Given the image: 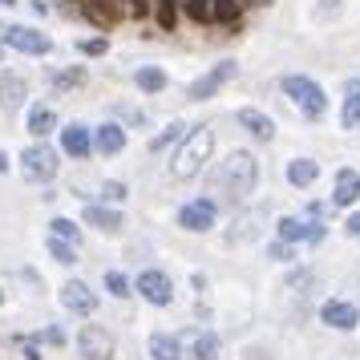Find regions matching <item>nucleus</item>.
Instances as JSON below:
<instances>
[{"mask_svg":"<svg viewBox=\"0 0 360 360\" xmlns=\"http://www.w3.org/2000/svg\"><path fill=\"white\" fill-rule=\"evenodd\" d=\"M255 182H259V162L247 154V150H235L227 154L219 170H214V191L227 198V202H243L251 191H255Z\"/></svg>","mask_w":360,"mask_h":360,"instance_id":"f257e3e1","label":"nucleus"},{"mask_svg":"<svg viewBox=\"0 0 360 360\" xmlns=\"http://www.w3.org/2000/svg\"><path fill=\"white\" fill-rule=\"evenodd\" d=\"M211 146H214V134L207 130V126L182 134V146H179V154H174L170 170H174L179 179H195L198 170L207 166V158H211Z\"/></svg>","mask_w":360,"mask_h":360,"instance_id":"f03ea898","label":"nucleus"},{"mask_svg":"<svg viewBox=\"0 0 360 360\" xmlns=\"http://www.w3.org/2000/svg\"><path fill=\"white\" fill-rule=\"evenodd\" d=\"M283 94L300 105V114H304V117H311V122H316V117H324L328 98H324V89L311 82V77H295V73H292V77H283Z\"/></svg>","mask_w":360,"mask_h":360,"instance_id":"7ed1b4c3","label":"nucleus"},{"mask_svg":"<svg viewBox=\"0 0 360 360\" xmlns=\"http://www.w3.org/2000/svg\"><path fill=\"white\" fill-rule=\"evenodd\" d=\"M138 295H142L146 304H154V308H166V304L174 300V283H170L166 271H142V276H138Z\"/></svg>","mask_w":360,"mask_h":360,"instance_id":"20e7f679","label":"nucleus"},{"mask_svg":"<svg viewBox=\"0 0 360 360\" xmlns=\"http://www.w3.org/2000/svg\"><path fill=\"white\" fill-rule=\"evenodd\" d=\"M4 41L13 45V49L20 53H33V57H45V53H53V41L45 33H37V29H25V25H8L4 29Z\"/></svg>","mask_w":360,"mask_h":360,"instance_id":"39448f33","label":"nucleus"},{"mask_svg":"<svg viewBox=\"0 0 360 360\" xmlns=\"http://www.w3.org/2000/svg\"><path fill=\"white\" fill-rule=\"evenodd\" d=\"M77 344H82V356L85 360H110L114 356V336L105 332V328H82V336H77Z\"/></svg>","mask_w":360,"mask_h":360,"instance_id":"423d86ee","label":"nucleus"},{"mask_svg":"<svg viewBox=\"0 0 360 360\" xmlns=\"http://www.w3.org/2000/svg\"><path fill=\"white\" fill-rule=\"evenodd\" d=\"M179 223L186 231H195V235H202V231L214 227V198H198V202H186L179 211Z\"/></svg>","mask_w":360,"mask_h":360,"instance_id":"0eeeda50","label":"nucleus"},{"mask_svg":"<svg viewBox=\"0 0 360 360\" xmlns=\"http://www.w3.org/2000/svg\"><path fill=\"white\" fill-rule=\"evenodd\" d=\"M320 320L328 328H336V332H352L360 324V311L352 304H344V300H328L324 308H320Z\"/></svg>","mask_w":360,"mask_h":360,"instance_id":"6e6552de","label":"nucleus"},{"mask_svg":"<svg viewBox=\"0 0 360 360\" xmlns=\"http://www.w3.org/2000/svg\"><path fill=\"white\" fill-rule=\"evenodd\" d=\"M25 174H29V179H53V174H57V150L29 146L25 150Z\"/></svg>","mask_w":360,"mask_h":360,"instance_id":"1a4fd4ad","label":"nucleus"},{"mask_svg":"<svg viewBox=\"0 0 360 360\" xmlns=\"http://www.w3.org/2000/svg\"><path fill=\"white\" fill-rule=\"evenodd\" d=\"M61 304H65L69 311H82V316H89V311H98V295L89 292V283H82V279H69L65 288H61Z\"/></svg>","mask_w":360,"mask_h":360,"instance_id":"9d476101","label":"nucleus"},{"mask_svg":"<svg viewBox=\"0 0 360 360\" xmlns=\"http://www.w3.org/2000/svg\"><path fill=\"white\" fill-rule=\"evenodd\" d=\"M231 77H235V61H223V65H214L211 73H202V77L191 85V98H195V101H207L214 89H219V85H227Z\"/></svg>","mask_w":360,"mask_h":360,"instance_id":"9b49d317","label":"nucleus"},{"mask_svg":"<svg viewBox=\"0 0 360 360\" xmlns=\"http://www.w3.org/2000/svg\"><path fill=\"white\" fill-rule=\"evenodd\" d=\"M25 98H29L25 77H20V73H0V105H4V110H20Z\"/></svg>","mask_w":360,"mask_h":360,"instance_id":"f8f14e48","label":"nucleus"},{"mask_svg":"<svg viewBox=\"0 0 360 360\" xmlns=\"http://www.w3.org/2000/svg\"><path fill=\"white\" fill-rule=\"evenodd\" d=\"M360 198V174L352 170V166H344L340 174H336V191H332V202L336 207H352Z\"/></svg>","mask_w":360,"mask_h":360,"instance_id":"ddd939ff","label":"nucleus"},{"mask_svg":"<svg viewBox=\"0 0 360 360\" xmlns=\"http://www.w3.org/2000/svg\"><path fill=\"white\" fill-rule=\"evenodd\" d=\"M85 223L98 227L101 235H122L126 231V219L117 211H105V207H85Z\"/></svg>","mask_w":360,"mask_h":360,"instance_id":"4468645a","label":"nucleus"},{"mask_svg":"<svg viewBox=\"0 0 360 360\" xmlns=\"http://www.w3.org/2000/svg\"><path fill=\"white\" fill-rule=\"evenodd\" d=\"M239 126H243L247 134H255L259 142H271V138H276V122L263 114V110H239Z\"/></svg>","mask_w":360,"mask_h":360,"instance_id":"2eb2a0df","label":"nucleus"},{"mask_svg":"<svg viewBox=\"0 0 360 360\" xmlns=\"http://www.w3.org/2000/svg\"><path fill=\"white\" fill-rule=\"evenodd\" d=\"M61 146H65V154H73V158H89L94 138H89L85 126H65V130H61Z\"/></svg>","mask_w":360,"mask_h":360,"instance_id":"dca6fc26","label":"nucleus"},{"mask_svg":"<svg viewBox=\"0 0 360 360\" xmlns=\"http://www.w3.org/2000/svg\"><path fill=\"white\" fill-rule=\"evenodd\" d=\"M340 117H344V126H348V130H360V77H352V82L344 85V110H340Z\"/></svg>","mask_w":360,"mask_h":360,"instance_id":"f3484780","label":"nucleus"},{"mask_svg":"<svg viewBox=\"0 0 360 360\" xmlns=\"http://www.w3.org/2000/svg\"><path fill=\"white\" fill-rule=\"evenodd\" d=\"M85 77H89V73H85L82 65H73V69H53V73H49V82H53V89H57V94H73V89H82Z\"/></svg>","mask_w":360,"mask_h":360,"instance_id":"a211bd4d","label":"nucleus"},{"mask_svg":"<svg viewBox=\"0 0 360 360\" xmlns=\"http://www.w3.org/2000/svg\"><path fill=\"white\" fill-rule=\"evenodd\" d=\"M316 179H320V162H316V158H295V162L288 166V182H292V186H311Z\"/></svg>","mask_w":360,"mask_h":360,"instance_id":"6ab92c4d","label":"nucleus"},{"mask_svg":"<svg viewBox=\"0 0 360 360\" xmlns=\"http://www.w3.org/2000/svg\"><path fill=\"white\" fill-rule=\"evenodd\" d=\"M150 356L154 360H179L182 344L174 340V336H162V332H158V336H150Z\"/></svg>","mask_w":360,"mask_h":360,"instance_id":"aec40b11","label":"nucleus"},{"mask_svg":"<svg viewBox=\"0 0 360 360\" xmlns=\"http://www.w3.org/2000/svg\"><path fill=\"white\" fill-rule=\"evenodd\" d=\"M134 82H138L142 94H162V89H166V73H162V69H154V65H146V69H138V73H134Z\"/></svg>","mask_w":360,"mask_h":360,"instance_id":"412c9836","label":"nucleus"},{"mask_svg":"<svg viewBox=\"0 0 360 360\" xmlns=\"http://www.w3.org/2000/svg\"><path fill=\"white\" fill-rule=\"evenodd\" d=\"M94 142H98L101 154H117V150L126 146V134H122V126H101Z\"/></svg>","mask_w":360,"mask_h":360,"instance_id":"4be33fe9","label":"nucleus"},{"mask_svg":"<svg viewBox=\"0 0 360 360\" xmlns=\"http://www.w3.org/2000/svg\"><path fill=\"white\" fill-rule=\"evenodd\" d=\"M53 126H57V114H53L49 105H37L33 114H29V130H33L37 138H45V134H49Z\"/></svg>","mask_w":360,"mask_h":360,"instance_id":"5701e85b","label":"nucleus"},{"mask_svg":"<svg viewBox=\"0 0 360 360\" xmlns=\"http://www.w3.org/2000/svg\"><path fill=\"white\" fill-rule=\"evenodd\" d=\"M82 4H85V13L98 20V25H114V17H117L114 0H82Z\"/></svg>","mask_w":360,"mask_h":360,"instance_id":"b1692460","label":"nucleus"},{"mask_svg":"<svg viewBox=\"0 0 360 360\" xmlns=\"http://www.w3.org/2000/svg\"><path fill=\"white\" fill-rule=\"evenodd\" d=\"M49 255L57 263H65V267H73V263H77V251H73V243H69V239H61V235H53L49 239Z\"/></svg>","mask_w":360,"mask_h":360,"instance_id":"393cba45","label":"nucleus"},{"mask_svg":"<svg viewBox=\"0 0 360 360\" xmlns=\"http://www.w3.org/2000/svg\"><path fill=\"white\" fill-rule=\"evenodd\" d=\"M195 360H219V336L214 332H202L195 340Z\"/></svg>","mask_w":360,"mask_h":360,"instance_id":"a878e982","label":"nucleus"},{"mask_svg":"<svg viewBox=\"0 0 360 360\" xmlns=\"http://www.w3.org/2000/svg\"><path fill=\"white\" fill-rule=\"evenodd\" d=\"M105 288H110V292H114L117 300H126V295L134 292V288H130V279L122 276V271H110V276H105Z\"/></svg>","mask_w":360,"mask_h":360,"instance_id":"bb28decb","label":"nucleus"},{"mask_svg":"<svg viewBox=\"0 0 360 360\" xmlns=\"http://www.w3.org/2000/svg\"><path fill=\"white\" fill-rule=\"evenodd\" d=\"M211 17L214 20H235V17H239V8H235V0H214V4H211Z\"/></svg>","mask_w":360,"mask_h":360,"instance_id":"cd10ccee","label":"nucleus"},{"mask_svg":"<svg viewBox=\"0 0 360 360\" xmlns=\"http://www.w3.org/2000/svg\"><path fill=\"white\" fill-rule=\"evenodd\" d=\"M77 49H82L85 57H101V53L110 49V41H105V37H94V41H89V37H85V41L77 45Z\"/></svg>","mask_w":360,"mask_h":360,"instance_id":"c85d7f7f","label":"nucleus"},{"mask_svg":"<svg viewBox=\"0 0 360 360\" xmlns=\"http://www.w3.org/2000/svg\"><path fill=\"white\" fill-rule=\"evenodd\" d=\"M53 235H61V239L73 243V239H77V223H73V219H53Z\"/></svg>","mask_w":360,"mask_h":360,"instance_id":"c756f323","label":"nucleus"},{"mask_svg":"<svg viewBox=\"0 0 360 360\" xmlns=\"http://www.w3.org/2000/svg\"><path fill=\"white\" fill-rule=\"evenodd\" d=\"M182 134H186V126H166V134H158V138H154V150H166L174 138H182Z\"/></svg>","mask_w":360,"mask_h":360,"instance_id":"7c9ffc66","label":"nucleus"},{"mask_svg":"<svg viewBox=\"0 0 360 360\" xmlns=\"http://www.w3.org/2000/svg\"><path fill=\"white\" fill-rule=\"evenodd\" d=\"M158 25L174 29V0H158Z\"/></svg>","mask_w":360,"mask_h":360,"instance_id":"2f4dec72","label":"nucleus"},{"mask_svg":"<svg viewBox=\"0 0 360 360\" xmlns=\"http://www.w3.org/2000/svg\"><path fill=\"white\" fill-rule=\"evenodd\" d=\"M101 195L110 198V202H126V186H122V182H105V186H101Z\"/></svg>","mask_w":360,"mask_h":360,"instance_id":"473e14b6","label":"nucleus"},{"mask_svg":"<svg viewBox=\"0 0 360 360\" xmlns=\"http://www.w3.org/2000/svg\"><path fill=\"white\" fill-rule=\"evenodd\" d=\"M271 259H292V243H288V239L276 243V247H271Z\"/></svg>","mask_w":360,"mask_h":360,"instance_id":"72a5a7b5","label":"nucleus"},{"mask_svg":"<svg viewBox=\"0 0 360 360\" xmlns=\"http://www.w3.org/2000/svg\"><path fill=\"white\" fill-rule=\"evenodd\" d=\"M344 227H348V235H356V239H360V211L352 214V219H348V223H344Z\"/></svg>","mask_w":360,"mask_h":360,"instance_id":"f704fd0d","label":"nucleus"},{"mask_svg":"<svg viewBox=\"0 0 360 360\" xmlns=\"http://www.w3.org/2000/svg\"><path fill=\"white\" fill-rule=\"evenodd\" d=\"M45 340H53V344H65V332H61V328H49V332H45Z\"/></svg>","mask_w":360,"mask_h":360,"instance_id":"c9c22d12","label":"nucleus"},{"mask_svg":"<svg viewBox=\"0 0 360 360\" xmlns=\"http://www.w3.org/2000/svg\"><path fill=\"white\" fill-rule=\"evenodd\" d=\"M336 4H340V0H324V4H320V13H332Z\"/></svg>","mask_w":360,"mask_h":360,"instance_id":"e433bc0d","label":"nucleus"},{"mask_svg":"<svg viewBox=\"0 0 360 360\" xmlns=\"http://www.w3.org/2000/svg\"><path fill=\"white\" fill-rule=\"evenodd\" d=\"M4 170H8V158H4V154H0V174H4Z\"/></svg>","mask_w":360,"mask_h":360,"instance_id":"4c0bfd02","label":"nucleus"},{"mask_svg":"<svg viewBox=\"0 0 360 360\" xmlns=\"http://www.w3.org/2000/svg\"><path fill=\"white\" fill-rule=\"evenodd\" d=\"M0 57H4V45H0Z\"/></svg>","mask_w":360,"mask_h":360,"instance_id":"58836bf2","label":"nucleus"},{"mask_svg":"<svg viewBox=\"0 0 360 360\" xmlns=\"http://www.w3.org/2000/svg\"><path fill=\"white\" fill-rule=\"evenodd\" d=\"M0 300H4V292H0Z\"/></svg>","mask_w":360,"mask_h":360,"instance_id":"ea45409f","label":"nucleus"}]
</instances>
